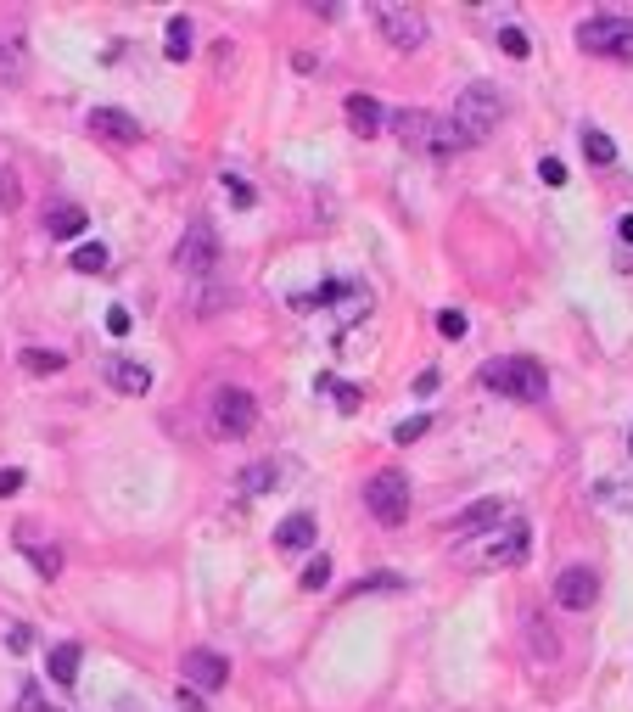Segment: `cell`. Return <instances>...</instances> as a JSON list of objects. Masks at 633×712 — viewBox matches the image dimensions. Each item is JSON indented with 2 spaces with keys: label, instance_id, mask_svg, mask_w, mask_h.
<instances>
[{
  "label": "cell",
  "instance_id": "277c9868",
  "mask_svg": "<svg viewBox=\"0 0 633 712\" xmlns=\"http://www.w3.org/2000/svg\"><path fill=\"white\" fill-rule=\"evenodd\" d=\"M449 118H454V129L465 135V146H471V141H482V135H493V129H499V118H505V96L477 79V85L460 90V101H454Z\"/></svg>",
  "mask_w": 633,
  "mask_h": 712
},
{
  "label": "cell",
  "instance_id": "e575fe53",
  "mask_svg": "<svg viewBox=\"0 0 633 712\" xmlns=\"http://www.w3.org/2000/svg\"><path fill=\"white\" fill-rule=\"evenodd\" d=\"M6 645H12V651H29V645H34V628H29V623H12V628H6Z\"/></svg>",
  "mask_w": 633,
  "mask_h": 712
},
{
  "label": "cell",
  "instance_id": "603a6c76",
  "mask_svg": "<svg viewBox=\"0 0 633 712\" xmlns=\"http://www.w3.org/2000/svg\"><path fill=\"white\" fill-rule=\"evenodd\" d=\"M107 264H113V258H107V247H101V242L73 247V270H79V275H107Z\"/></svg>",
  "mask_w": 633,
  "mask_h": 712
},
{
  "label": "cell",
  "instance_id": "4316f807",
  "mask_svg": "<svg viewBox=\"0 0 633 712\" xmlns=\"http://www.w3.org/2000/svg\"><path fill=\"white\" fill-rule=\"evenodd\" d=\"M297 584L309 589V595H320V589L331 584V556H314L309 567H303V578H297Z\"/></svg>",
  "mask_w": 633,
  "mask_h": 712
},
{
  "label": "cell",
  "instance_id": "4dcf8cb0",
  "mask_svg": "<svg viewBox=\"0 0 633 712\" xmlns=\"http://www.w3.org/2000/svg\"><path fill=\"white\" fill-rule=\"evenodd\" d=\"M538 180H544V186H566V163L561 157H544V163H538Z\"/></svg>",
  "mask_w": 633,
  "mask_h": 712
},
{
  "label": "cell",
  "instance_id": "d6a6232c",
  "mask_svg": "<svg viewBox=\"0 0 633 712\" xmlns=\"http://www.w3.org/2000/svg\"><path fill=\"white\" fill-rule=\"evenodd\" d=\"M23 483H29V477H23V471H17V466H6V471H0V499L23 494Z\"/></svg>",
  "mask_w": 633,
  "mask_h": 712
},
{
  "label": "cell",
  "instance_id": "2e32d148",
  "mask_svg": "<svg viewBox=\"0 0 633 712\" xmlns=\"http://www.w3.org/2000/svg\"><path fill=\"white\" fill-rule=\"evenodd\" d=\"M17 550L40 567V578H62V550H57V544H40V539H34V527H17Z\"/></svg>",
  "mask_w": 633,
  "mask_h": 712
},
{
  "label": "cell",
  "instance_id": "6da1fadb",
  "mask_svg": "<svg viewBox=\"0 0 633 712\" xmlns=\"http://www.w3.org/2000/svg\"><path fill=\"white\" fill-rule=\"evenodd\" d=\"M387 124L398 129V141L409 152H426V157H454L465 146V135L454 129V118H437L421 113V107H404V113H387Z\"/></svg>",
  "mask_w": 633,
  "mask_h": 712
},
{
  "label": "cell",
  "instance_id": "7402d4cb",
  "mask_svg": "<svg viewBox=\"0 0 633 712\" xmlns=\"http://www.w3.org/2000/svg\"><path fill=\"white\" fill-rule=\"evenodd\" d=\"M583 157L605 169V163H617V141H611L605 129H583Z\"/></svg>",
  "mask_w": 633,
  "mask_h": 712
},
{
  "label": "cell",
  "instance_id": "9a60e30c",
  "mask_svg": "<svg viewBox=\"0 0 633 712\" xmlns=\"http://www.w3.org/2000/svg\"><path fill=\"white\" fill-rule=\"evenodd\" d=\"M342 118H348V129L353 135H381V124H387V107H381L376 96H348L342 101Z\"/></svg>",
  "mask_w": 633,
  "mask_h": 712
},
{
  "label": "cell",
  "instance_id": "f546056e",
  "mask_svg": "<svg viewBox=\"0 0 633 712\" xmlns=\"http://www.w3.org/2000/svg\"><path fill=\"white\" fill-rule=\"evenodd\" d=\"M225 191H230V202H236V208H253V186H247V180H236V174H225Z\"/></svg>",
  "mask_w": 633,
  "mask_h": 712
},
{
  "label": "cell",
  "instance_id": "ab89813d",
  "mask_svg": "<svg viewBox=\"0 0 633 712\" xmlns=\"http://www.w3.org/2000/svg\"><path fill=\"white\" fill-rule=\"evenodd\" d=\"M12 68H17V57L6 51V40H0V73H12Z\"/></svg>",
  "mask_w": 633,
  "mask_h": 712
},
{
  "label": "cell",
  "instance_id": "d4e9b609",
  "mask_svg": "<svg viewBox=\"0 0 633 712\" xmlns=\"http://www.w3.org/2000/svg\"><path fill=\"white\" fill-rule=\"evenodd\" d=\"M169 62H191V17H169Z\"/></svg>",
  "mask_w": 633,
  "mask_h": 712
},
{
  "label": "cell",
  "instance_id": "ac0fdd59",
  "mask_svg": "<svg viewBox=\"0 0 633 712\" xmlns=\"http://www.w3.org/2000/svg\"><path fill=\"white\" fill-rule=\"evenodd\" d=\"M314 533H320V527H314V516L297 511V516H286V522L275 527V544H281V550H309Z\"/></svg>",
  "mask_w": 633,
  "mask_h": 712
},
{
  "label": "cell",
  "instance_id": "60d3db41",
  "mask_svg": "<svg viewBox=\"0 0 633 712\" xmlns=\"http://www.w3.org/2000/svg\"><path fill=\"white\" fill-rule=\"evenodd\" d=\"M617 230H622V242H633V214H622V225H617Z\"/></svg>",
  "mask_w": 633,
  "mask_h": 712
},
{
  "label": "cell",
  "instance_id": "836d02e7",
  "mask_svg": "<svg viewBox=\"0 0 633 712\" xmlns=\"http://www.w3.org/2000/svg\"><path fill=\"white\" fill-rule=\"evenodd\" d=\"M370 589H404V578H398V572H376V578H370V584H359L353 595H370Z\"/></svg>",
  "mask_w": 633,
  "mask_h": 712
},
{
  "label": "cell",
  "instance_id": "1f68e13d",
  "mask_svg": "<svg viewBox=\"0 0 633 712\" xmlns=\"http://www.w3.org/2000/svg\"><path fill=\"white\" fill-rule=\"evenodd\" d=\"M437 331H443V337H465V314L460 309H443V314H437Z\"/></svg>",
  "mask_w": 633,
  "mask_h": 712
},
{
  "label": "cell",
  "instance_id": "8fae6325",
  "mask_svg": "<svg viewBox=\"0 0 633 712\" xmlns=\"http://www.w3.org/2000/svg\"><path fill=\"white\" fill-rule=\"evenodd\" d=\"M185 684H191V690H225L230 684V662L219 651H185Z\"/></svg>",
  "mask_w": 633,
  "mask_h": 712
},
{
  "label": "cell",
  "instance_id": "5bb4252c",
  "mask_svg": "<svg viewBox=\"0 0 633 712\" xmlns=\"http://www.w3.org/2000/svg\"><path fill=\"white\" fill-rule=\"evenodd\" d=\"M527 550H533V527L510 522V527H499V539H493L488 561H493V567H521V561H527Z\"/></svg>",
  "mask_w": 633,
  "mask_h": 712
},
{
  "label": "cell",
  "instance_id": "8992f818",
  "mask_svg": "<svg viewBox=\"0 0 633 712\" xmlns=\"http://www.w3.org/2000/svg\"><path fill=\"white\" fill-rule=\"evenodd\" d=\"M365 505L381 527H398L409 516V477L404 471H376L365 483Z\"/></svg>",
  "mask_w": 633,
  "mask_h": 712
},
{
  "label": "cell",
  "instance_id": "4fadbf2b",
  "mask_svg": "<svg viewBox=\"0 0 633 712\" xmlns=\"http://www.w3.org/2000/svg\"><path fill=\"white\" fill-rule=\"evenodd\" d=\"M505 522V499H477V505H465L454 516V539H477V533H493V527Z\"/></svg>",
  "mask_w": 633,
  "mask_h": 712
},
{
  "label": "cell",
  "instance_id": "7a4b0ae2",
  "mask_svg": "<svg viewBox=\"0 0 633 712\" xmlns=\"http://www.w3.org/2000/svg\"><path fill=\"white\" fill-rule=\"evenodd\" d=\"M577 51L611 57V62H633V17H622V12L583 17V23H577Z\"/></svg>",
  "mask_w": 633,
  "mask_h": 712
},
{
  "label": "cell",
  "instance_id": "d6986e66",
  "mask_svg": "<svg viewBox=\"0 0 633 712\" xmlns=\"http://www.w3.org/2000/svg\"><path fill=\"white\" fill-rule=\"evenodd\" d=\"M79 662H85V651H79L73 640L51 645V679H57V684H73V679H79Z\"/></svg>",
  "mask_w": 633,
  "mask_h": 712
},
{
  "label": "cell",
  "instance_id": "30bf717a",
  "mask_svg": "<svg viewBox=\"0 0 633 712\" xmlns=\"http://www.w3.org/2000/svg\"><path fill=\"white\" fill-rule=\"evenodd\" d=\"M90 135L107 146H135L141 141V124H135V113H124V107H96L90 113Z\"/></svg>",
  "mask_w": 633,
  "mask_h": 712
},
{
  "label": "cell",
  "instance_id": "e0dca14e",
  "mask_svg": "<svg viewBox=\"0 0 633 712\" xmlns=\"http://www.w3.org/2000/svg\"><path fill=\"white\" fill-rule=\"evenodd\" d=\"M85 225H90V214L79 208V202H57V208L45 214V230H51L57 242H73V236H85Z\"/></svg>",
  "mask_w": 633,
  "mask_h": 712
},
{
  "label": "cell",
  "instance_id": "3957f363",
  "mask_svg": "<svg viewBox=\"0 0 633 712\" xmlns=\"http://www.w3.org/2000/svg\"><path fill=\"white\" fill-rule=\"evenodd\" d=\"M482 387L505 393V399H521V404H538L549 393V376L538 359H488L482 365Z\"/></svg>",
  "mask_w": 633,
  "mask_h": 712
},
{
  "label": "cell",
  "instance_id": "f35d334b",
  "mask_svg": "<svg viewBox=\"0 0 633 712\" xmlns=\"http://www.w3.org/2000/svg\"><path fill=\"white\" fill-rule=\"evenodd\" d=\"M107 331H113V337H124V331H129V314L113 309V314H107Z\"/></svg>",
  "mask_w": 633,
  "mask_h": 712
},
{
  "label": "cell",
  "instance_id": "74e56055",
  "mask_svg": "<svg viewBox=\"0 0 633 712\" xmlns=\"http://www.w3.org/2000/svg\"><path fill=\"white\" fill-rule=\"evenodd\" d=\"M180 712H208V701H202L191 684H185V690H180Z\"/></svg>",
  "mask_w": 633,
  "mask_h": 712
},
{
  "label": "cell",
  "instance_id": "5b68a950",
  "mask_svg": "<svg viewBox=\"0 0 633 712\" xmlns=\"http://www.w3.org/2000/svg\"><path fill=\"white\" fill-rule=\"evenodd\" d=\"M208 415H213V432H219V438H247L253 421H258V399L247 387H219L208 399Z\"/></svg>",
  "mask_w": 633,
  "mask_h": 712
},
{
  "label": "cell",
  "instance_id": "b9f144b4",
  "mask_svg": "<svg viewBox=\"0 0 633 712\" xmlns=\"http://www.w3.org/2000/svg\"><path fill=\"white\" fill-rule=\"evenodd\" d=\"M628 449H633V432H628Z\"/></svg>",
  "mask_w": 633,
  "mask_h": 712
},
{
  "label": "cell",
  "instance_id": "484cf974",
  "mask_svg": "<svg viewBox=\"0 0 633 712\" xmlns=\"http://www.w3.org/2000/svg\"><path fill=\"white\" fill-rule=\"evenodd\" d=\"M499 51H505V57H527V51H533V40H527V29H516V23H505V29H499Z\"/></svg>",
  "mask_w": 633,
  "mask_h": 712
},
{
  "label": "cell",
  "instance_id": "cb8c5ba5",
  "mask_svg": "<svg viewBox=\"0 0 633 712\" xmlns=\"http://www.w3.org/2000/svg\"><path fill=\"white\" fill-rule=\"evenodd\" d=\"M62 365H68V354H57V348H29L23 354V371L29 376H57Z\"/></svg>",
  "mask_w": 633,
  "mask_h": 712
},
{
  "label": "cell",
  "instance_id": "44dd1931",
  "mask_svg": "<svg viewBox=\"0 0 633 712\" xmlns=\"http://www.w3.org/2000/svg\"><path fill=\"white\" fill-rule=\"evenodd\" d=\"M527 645H533L538 662H555V656H561V640L544 628V617H538V612H527Z\"/></svg>",
  "mask_w": 633,
  "mask_h": 712
},
{
  "label": "cell",
  "instance_id": "8d00e7d4",
  "mask_svg": "<svg viewBox=\"0 0 633 712\" xmlns=\"http://www.w3.org/2000/svg\"><path fill=\"white\" fill-rule=\"evenodd\" d=\"M0 208H17V174L0 169Z\"/></svg>",
  "mask_w": 633,
  "mask_h": 712
},
{
  "label": "cell",
  "instance_id": "f1b7e54d",
  "mask_svg": "<svg viewBox=\"0 0 633 712\" xmlns=\"http://www.w3.org/2000/svg\"><path fill=\"white\" fill-rule=\"evenodd\" d=\"M225 303H230L225 286H208V292H197V314H202V320H208V314H219Z\"/></svg>",
  "mask_w": 633,
  "mask_h": 712
},
{
  "label": "cell",
  "instance_id": "ffe728a7",
  "mask_svg": "<svg viewBox=\"0 0 633 712\" xmlns=\"http://www.w3.org/2000/svg\"><path fill=\"white\" fill-rule=\"evenodd\" d=\"M275 483H281V466H275V460H258V466H247V471L236 477L241 494H269Z\"/></svg>",
  "mask_w": 633,
  "mask_h": 712
},
{
  "label": "cell",
  "instance_id": "9c48e42d",
  "mask_svg": "<svg viewBox=\"0 0 633 712\" xmlns=\"http://www.w3.org/2000/svg\"><path fill=\"white\" fill-rule=\"evenodd\" d=\"M555 600H561L566 612H589L594 600H600V578H594V567H566L561 578H555Z\"/></svg>",
  "mask_w": 633,
  "mask_h": 712
},
{
  "label": "cell",
  "instance_id": "52a82bcc",
  "mask_svg": "<svg viewBox=\"0 0 633 712\" xmlns=\"http://www.w3.org/2000/svg\"><path fill=\"white\" fill-rule=\"evenodd\" d=\"M376 23H381V40L393 45V51H421L426 45V12L421 6H381Z\"/></svg>",
  "mask_w": 633,
  "mask_h": 712
},
{
  "label": "cell",
  "instance_id": "d590c367",
  "mask_svg": "<svg viewBox=\"0 0 633 712\" xmlns=\"http://www.w3.org/2000/svg\"><path fill=\"white\" fill-rule=\"evenodd\" d=\"M17 712H51V707H45V696L34 690V684H23V696H17Z\"/></svg>",
  "mask_w": 633,
  "mask_h": 712
},
{
  "label": "cell",
  "instance_id": "7c38bea8",
  "mask_svg": "<svg viewBox=\"0 0 633 712\" xmlns=\"http://www.w3.org/2000/svg\"><path fill=\"white\" fill-rule=\"evenodd\" d=\"M101 376H107V387H118V393H129V399H146V393H152V371H146L141 359L113 354L107 365H101Z\"/></svg>",
  "mask_w": 633,
  "mask_h": 712
},
{
  "label": "cell",
  "instance_id": "83f0119b",
  "mask_svg": "<svg viewBox=\"0 0 633 712\" xmlns=\"http://www.w3.org/2000/svg\"><path fill=\"white\" fill-rule=\"evenodd\" d=\"M426 432H432V415H409V421L393 427V443H415V438H426Z\"/></svg>",
  "mask_w": 633,
  "mask_h": 712
},
{
  "label": "cell",
  "instance_id": "ba28073f",
  "mask_svg": "<svg viewBox=\"0 0 633 712\" xmlns=\"http://www.w3.org/2000/svg\"><path fill=\"white\" fill-rule=\"evenodd\" d=\"M174 264H180L185 275H208L213 264H219V236H213L208 219H191V230H185L180 247H174Z\"/></svg>",
  "mask_w": 633,
  "mask_h": 712
}]
</instances>
